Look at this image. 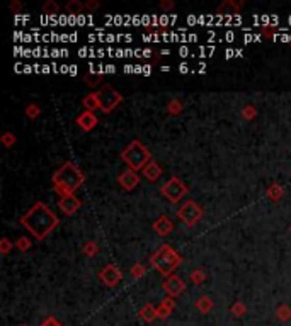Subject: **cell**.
<instances>
[{
	"label": "cell",
	"instance_id": "obj_16",
	"mask_svg": "<svg viewBox=\"0 0 291 326\" xmlns=\"http://www.w3.org/2000/svg\"><path fill=\"white\" fill-rule=\"evenodd\" d=\"M140 318L143 319V321H147V323H152L153 319L155 318H158V314H157V308L155 306H152V304H145L143 306V308L140 309Z\"/></svg>",
	"mask_w": 291,
	"mask_h": 326
},
{
	"label": "cell",
	"instance_id": "obj_11",
	"mask_svg": "<svg viewBox=\"0 0 291 326\" xmlns=\"http://www.w3.org/2000/svg\"><path fill=\"white\" fill-rule=\"evenodd\" d=\"M58 206L60 209L63 211L65 214H68V216H71L74 212L79 211L80 207V201L77 199L75 196H66V197H61L58 201Z\"/></svg>",
	"mask_w": 291,
	"mask_h": 326
},
{
	"label": "cell",
	"instance_id": "obj_33",
	"mask_svg": "<svg viewBox=\"0 0 291 326\" xmlns=\"http://www.w3.org/2000/svg\"><path fill=\"white\" fill-rule=\"evenodd\" d=\"M10 247H12V244H10L9 239L4 238V239H2V253H7L9 250H10Z\"/></svg>",
	"mask_w": 291,
	"mask_h": 326
},
{
	"label": "cell",
	"instance_id": "obj_14",
	"mask_svg": "<svg viewBox=\"0 0 291 326\" xmlns=\"http://www.w3.org/2000/svg\"><path fill=\"white\" fill-rule=\"evenodd\" d=\"M143 175L148 178V182H157L162 175V168L157 161L152 160L145 168H143Z\"/></svg>",
	"mask_w": 291,
	"mask_h": 326
},
{
	"label": "cell",
	"instance_id": "obj_2",
	"mask_svg": "<svg viewBox=\"0 0 291 326\" xmlns=\"http://www.w3.org/2000/svg\"><path fill=\"white\" fill-rule=\"evenodd\" d=\"M53 183H55L56 194H60L61 197L74 196V192L84 183V173H82L74 163L68 161L65 163L60 170L55 172Z\"/></svg>",
	"mask_w": 291,
	"mask_h": 326
},
{
	"label": "cell",
	"instance_id": "obj_45",
	"mask_svg": "<svg viewBox=\"0 0 291 326\" xmlns=\"http://www.w3.org/2000/svg\"><path fill=\"white\" fill-rule=\"evenodd\" d=\"M43 71H44V73H48V71H50V66L44 65V66H43Z\"/></svg>",
	"mask_w": 291,
	"mask_h": 326
},
{
	"label": "cell",
	"instance_id": "obj_5",
	"mask_svg": "<svg viewBox=\"0 0 291 326\" xmlns=\"http://www.w3.org/2000/svg\"><path fill=\"white\" fill-rule=\"evenodd\" d=\"M97 94V99H99V109L102 112H111L114 107L123 100V95H119L117 92L109 85H104Z\"/></svg>",
	"mask_w": 291,
	"mask_h": 326
},
{
	"label": "cell",
	"instance_id": "obj_6",
	"mask_svg": "<svg viewBox=\"0 0 291 326\" xmlns=\"http://www.w3.org/2000/svg\"><path fill=\"white\" fill-rule=\"evenodd\" d=\"M177 216L181 218V221L186 224V226L191 228V226H194V224L199 221V219H201L203 211H201V207H199L194 201H186L181 207H179Z\"/></svg>",
	"mask_w": 291,
	"mask_h": 326
},
{
	"label": "cell",
	"instance_id": "obj_34",
	"mask_svg": "<svg viewBox=\"0 0 291 326\" xmlns=\"http://www.w3.org/2000/svg\"><path fill=\"white\" fill-rule=\"evenodd\" d=\"M41 326H61V324H60V323H58V321H56V319H53V318H48V319H46L44 323L41 324Z\"/></svg>",
	"mask_w": 291,
	"mask_h": 326
},
{
	"label": "cell",
	"instance_id": "obj_38",
	"mask_svg": "<svg viewBox=\"0 0 291 326\" xmlns=\"http://www.w3.org/2000/svg\"><path fill=\"white\" fill-rule=\"evenodd\" d=\"M187 70H189V66L186 63H182L181 66H179V71H181V73H187Z\"/></svg>",
	"mask_w": 291,
	"mask_h": 326
},
{
	"label": "cell",
	"instance_id": "obj_15",
	"mask_svg": "<svg viewBox=\"0 0 291 326\" xmlns=\"http://www.w3.org/2000/svg\"><path fill=\"white\" fill-rule=\"evenodd\" d=\"M172 309H174V299L172 297H167V299H163L160 306L157 308V314H158V318H162V319H165L171 316L172 313Z\"/></svg>",
	"mask_w": 291,
	"mask_h": 326
},
{
	"label": "cell",
	"instance_id": "obj_10",
	"mask_svg": "<svg viewBox=\"0 0 291 326\" xmlns=\"http://www.w3.org/2000/svg\"><path fill=\"white\" fill-rule=\"evenodd\" d=\"M117 183L125 188V191H133L138 183H140V177H138V173L135 170H131V168H128L126 172H123L119 177H117Z\"/></svg>",
	"mask_w": 291,
	"mask_h": 326
},
{
	"label": "cell",
	"instance_id": "obj_20",
	"mask_svg": "<svg viewBox=\"0 0 291 326\" xmlns=\"http://www.w3.org/2000/svg\"><path fill=\"white\" fill-rule=\"evenodd\" d=\"M65 9L70 15H80L82 10H84V4L79 2V0H70V2L65 5Z\"/></svg>",
	"mask_w": 291,
	"mask_h": 326
},
{
	"label": "cell",
	"instance_id": "obj_35",
	"mask_svg": "<svg viewBox=\"0 0 291 326\" xmlns=\"http://www.w3.org/2000/svg\"><path fill=\"white\" fill-rule=\"evenodd\" d=\"M172 5H174V2H160V7H162L163 10L172 9Z\"/></svg>",
	"mask_w": 291,
	"mask_h": 326
},
{
	"label": "cell",
	"instance_id": "obj_24",
	"mask_svg": "<svg viewBox=\"0 0 291 326\" xmlns=\"http://www.w3.org/2000/svg\"><path fill=\"white\" fill-rule=\"evenodd\" d=\"M167 111L171 112V114H181V112H182V104L179 100H171L167 104Z\"/></svg>",
	"mask_w": 291,
	"mask_h": 326
},
{
	"label": "cell",
	"instance_id": "obj_43",
	"mask_svg": "<svg viewBox=\"0 0 291 326\" xmlns=\"http://www.w3.org/2000/svg\"><path fill=\"white\" fill-rule=\"evenodd\" d=\"M181 56H187V48H181Z\"/></svg>",
	"mask_w": 291,
	"mask_h": 326
},
{
	"label": "cell",
	"instance_id": "obj_30",
	"mask_svg": "<svg viewBox=\"0 0 291 326\" xmlns=\"http://www.w3.org/2000/svg\"><path fill=\"white\" fill-rule=\"evenodd\" d=\"M84 253L89 255V257H92V255H95V253H97V244L92 243V241L85 243V244H84Z\"/></svg>",
	"mask_w": 291,
	"mask_h": 326
},
{
	"label": "cell",
	"instance_id": "obj_42",
	"mask_svg": "<svg viewBox=\"0 0 291 326\" xmlns=\"http://www.w3.org/2000/svg\"><path fill=\"white\" fill-rule=\"evenodd\" d=\"M233 53H235L233 49H228V51H227V58H232V56H233Z\"/></svg>",
	"mask_w": 291,
	"mask_h": 326
},
{
	"label": "cell",
	"instance_id": "obj_21",
	"mask_svg": "<svg viewBox=\"0 0 291 326\" xmlns=\"http://www.w3.org/2000/svg\"><path fill=\"white\" fill-rule=\"evenodd\" d=\"M230 313H232L235 318H242V316L247 313V308H245V304L242 303H235L230 306Z\"/></svg>",
	"mask_w": 291,
	"mask_h": 326
},
{
	"label": "cell",
	"instance_id": "obj_37",
	"mask_svg": "<svg viewBox=\"0 0 291 326\" xmlns=\"http://www.w3.org/2000/svg\"><path fill=\"white\" fill-rule=\"evenodd\" d=\"M10 9L14 10V14H17V12H19V9H20V4H19V2H15V4H10Z\"/></svg>",
	"mask_w": 291,
	"mask_h": 326
},
{
	"label": "cell",
	"instance_id": "obj_4",
	"mask_svg": "<svg viewBox=\"0 0 291 326\" xmlns=\"http://www.w3.org/2000/svg\"><path fill=\"white\" fill-rule=\"evenodd\" d=\"M121 158L126 161V165L135 172L143 170V168L152 161L150 151H148L147 146L140 141H131L130 145L126 146V150L121 153Z\"/></svg>",
	"mask_w": 291,
	"mask_h": 326
},
{
	"label": "cell",
	"instance_id": "obj_27",
	"mask_svg": "<svg viewBox=\"0 0 291 326\" xmlns=\"http://www.w3.org/2000/svg\"><path fill=\"white\" fill-rule=\"evenodd\" d=\"M85 82H87V85H89V87H95V85H99V82H101V75L89 73V75L85 76Z\"/></svg>",
	"mask_w": 291,
	"mask_h": 326
},
{
	"label": "cell",
	"instance_id": "obj_12",
	"mask_svg": "<svg viewBox=\"0 0 291 326\" xmlns=\"http://www.w3.org/2000/svg\"><path fill=\"white\" fill-rule=\"evenodd\" d=\"M77 124H79L84 131H90L92 127L97 124V116L94 114V112L85 111L84 114H80L79 117H77Z\"/></svg>",
	"mask_w": 291,
	"mask_h": 326
},
{
	"label": "cell",
	"instance_id": "obj_25",
	"mask_svg": "<svg viewBox=\"0 0 291 326\" xmlns=\"http://www.w3.org/2000/svg\"><path fill=\"white\" fill-rule=\"evenodd\" d=\"M191 280L194 284H203L204 280H206V274L203 272V270H194V272L191 274Z\"/></svg>",
	"mask_w": 291,
	"mask_h": 326
},
{
	"label": "cell",
	"instance_id": "obj_8",
	"mask_svg": "<svg viewBox=\"0 0 291 326\" xmlns=\"http://www.w3.org/2000/svg\"><path fill=\"white\" fill-rule=\"evenodd\" d=\"M162 287L174 299V297H177V295H181L184 292L186 284H184V280L181 277H177V275H171V277H167V280L163 282Z\"/></svg>",
	"mask_w": 291,
	"mask_h": 326
},
{
	"label": "cell",
	"instance_id": "obj_32",
	"mask_svg": "<svg viewBox=\"0 0 291 326\" xmlns=\"http://www.w3.org/2000/svg\"><path fill=\"white\" fill-rule=\"evenodd\" d=\"M2 143L5 146H12L15 143V138H14L12 132H5V134L2 136Z\"/></svg>",
	"mask_w": 291,
	"mask_h": 326
},
{
	"label": "cell",
	"instance_id": "obj_18",
	"mask_svg": "<svg viewBox=\"0 0 291 326\" xmlns=\"http://www.w3.org/2000/svg\"><path fill=\"white\" fill-rule=\"evenodd\" d=\"M84 107L85 111L94 112L95 109H99V99H97V94H89L84 99Z\"/></svg>",
	"mask_w": 291,
	"mask_h": 326
},
{
	"label": "cell",
	"instance_id": "obj_13",
	"mask_svg": "<svg viewBox=\"0 0 291 326\" xmlns=\"http://www.w3.org/2000/svg\"><path fill=\"white\" fill-rule=\"evenodd\" d=\"M172 221L168 219L167 216H160L153 224V229L157 231V234H160V236H167V234H171L172 231Z\"/></svg>",
	"mask_w": 291,
	"mask_h": 326
},
{
	"label": "cell",
	"instance_id": "obj_29",
	"mask_svg": "<svg viewBox=\"0 0 291 326\" xmlns=\"http://www.w3.org/2000/svg\"><path fill=\"white\" fill-rule=\"evenodd\" d=\"M131 275L135 279H140V277H143V275H145V267H143V265H135V267L131 268Z\"/></svg>",
	"mask_w": 291,
	"mask_h": 326
},
{
	"label": "cell",
	"instance_id": "obj_28",
	"mask_svg": "<svg viewBox=\"0 0 291 326\" xmlns=\"http://www.w3.org/2000/svg\"><path fill=\"white\" fill-rule=\"evenodd\" d=\"M15 247H17L19 250H22V252H26V250H29V247H31V241L26 236H20L19 239H17V243H15Z\"/></svg>",
	"mask_w": 291,
	"mask_h": 326
},
{
	"label": "cell",
	"instance_id": "obj_1",
	"mask_svg": "<svg viewBox=\"0 0 291 326\" xmlns=\"http://www.w3.org/2000/svg\"><path fill=\"white\" fill-rule=\"evenodd\" d=\"M20 224L28 228V231L33 234L34 238L44 239L53 229L60 224V219L56 218L55 212H51L46 204L36 202L28 212L20 218Z\"/></svg>",
	"mask_w": 291,
	"mask_h": 326
},
{
	"label": "cell",
	"instance_id": "obj_46",
	"mask_svg": "<svg viewBox=\"0 0 291 326\" xmlns=\"http://www.w3.org/2000/svg\"><path fill=\"white\" fill-rule=\"evenodd\" d=\"M20 326H26V324H20Z\"/></svg>",
	"mask_w": 291,
	"mask_h": 326
},
{
	"label": "cell",
	"instance_id": "obj_22",
	"mask_svg": "<svg viewBox=\"0 0 291 326\" xmlns=\"http://www.w3.org/2000/svg\"><path fill=\"white\" fill-rule=\"evenodd\" d=\"M43 14H46V15H56V14H58V5H56L53 0H48V2L43 5Z\"/></svg>",
	"mask_w": 291,
	"mask_h": 326
},
{
	"label": "cell",
	"instance_id": "obj_41",
	"mask_svg": "<svg viewBox=\"0 0 291 326\" xmlns=\"http://www.w3.org/2000/svg\"><path fill=\"white\" fill-rule=\"evenodd\" d=\"M68 73H70V75H75V73H77V66H70V68H68Z\"/></svg>",
	"mask_w": 291,
	"mask_h": 326
},
{
	"label": "cell",
	"instance_id": "obj_7",
	"mask_svg": "<svg viewBox=\"0 0 291 326\" xmlns=\"http://www.w3.org/2000/svg\"><path fill=\"white\" fill-rule=\"evenodd\" d=\"M160 192H162V196H165L172 204H177L187 194V187L184 185L177 177H172L165 185H162Z\"/></svg>",
	"mask_w": 291,
	"mask_h": 326
},
{
	"label": "cell",
	"instance_id": "obj_39",
	"mask_svg": "<svg viewBox=\"0 0 291 326\" xmlns=\"http://www.w3.org/2000/svg\"><path fill=\"white\" fill-rule=\"evenodd\" d=\"M104 68H106V71H107V73H114V71H116L114 65H107V66H104Z\"/></svg>",
	"mask_w": 291,
	"mask_h": 326
},
{
	"label": "cell",
	"instance_id": "obj_9",
	"mask_svg": "<svg viewBox=\"0 0 291 326\" xmlns=\"http://www.w3.org/2000/svg\"><path fill=\"white\" fill-rule=\"evenodd\" d=\"M99 277H101V280H102V282H104L106 285H109V287H112V285H116L117 282H119L123 275H121V272H119V268L114 267V265H106V267L101 270Z\"/></svg>",
	"mask_w": 291,
	"mask_h": 326
},
{
	"label": "cell",
	"instance_id": "obj_23",
	"mask_svg": "<svg viewBox=\"0 0 291 326\" xmlns=\"http://www.w3.org/2000/svg\"><path fill=\"white\" fill-rule=\"evenodd\" d=\"M268 196H269V199H273V201H279L281 199V196H283V188H281L279 185H271L269 187V191H268Z\"/></svg>",
	"mask_w": 291,
	"mask_h": 326
},
{
	"label": "cell",
	"instance_id": "obj_31",
	"mask_svg": "<svg viewBox=\"0 0 291 326\" xmlns=\"http://www.w3.org/2000/svg\"><path fill=\"white\" fill-rule=\"evenodd\" d=\"M242 116L245 117V119H252V117L255 116V107H254V105H247V107H244Z\"/></svg>",
	"mask_w": 291,
	"mask_h": 326
},
{
	"label": "cell",
	"instance_id": "obj_40",
	"mask_svg": "<svg viewBox=\"0 0 291 326\" xmlns=\"http://www.w3.org/2000/svg\"><path fill=\"white\" fill-rule=\"evenodd\" d=\"M150 73H152L150 66H143V75H150Z\"/></svg>",
	"mask_w": 291,
	"mask_h": 326
},
{
	"label": "cell",
	"instance_id": "obj_36",
	"mask_svg": "<svg viewBox=\"0 0 291 326\" xmlns=\"http://www.w3.org/2000/svg\"><path fill=\"white\" fill-rule=\"evenodd\" d=\"M97 7H99V2H94V0L87 4V9H90V10H94V9H97Z\"/></svg>",
	"mask_w": 291,
	"mask_h": 326
},
{
	"label": "cell",
	"instance_id": "obj_44",
	"mask_svg": "<svg viewBox=\"0 0 291 326\" xmlns=\"http://www.w3.org/2000/svg\"><path fill=\"white\" fill-rule=\"evenodd\" d=\"M152 55V51H148V49H143V56H147V58H148V56H150Z\"/></svg>",
	"mask_w": 291,
	"mask_h": 326
},
{
	"label": "cell",
	"instance_id": "obj_26",
	"mask_svg": "<svg viewBox=\"0 0 291 326\" xmlns=\"http://www.w3.org/2000/svg\"><path fill=\"white\" fill-rule=\"evenodd\" d=\"M41 114V109L36 104H31L28 105V109H26V116L31 117V119H34V117H38Z\"/></svg>",
	"mask_w": 291,
	"mask_h": 326
},
{
	"label": "cell",
	"instance_id": "obj_47",
	"mask_svg": "<svg viewBox=\"0 0 291 326\" xmlns=\"http://www.w3.org/2000/svg\"><path fill=\"white\" fill-rule=\"evenodd\" d=\"M289 229H291V228H289Z\"/></svg>",
	"mask_w": 291,
	"mask_h": 326
},
{
	"label": "cell",
	"instance_id": "obj_19",
	"mask_svg": "<svg viewBox=\"0 0 291 326\" xmlns=\"http://www.w3.org/2000/svg\"><path fill=\"white\" fill-rule=\"evenodd\" d=\"M276 318L279 321H289L291 319V306L288 304H281L276 309Z\"/></svg>",
	"mask_w": 291,
	"mask_h": 326
},
{
	"label": "cell",
	"instance_id": "obj_3",
	"mask_svg": "<svg viewBox=\"0 0 291 326\" xmlns=\"http://www.w3.org/2000/svg\"><path fill=\"white\" fill-rule=\"evenodd\" d=\"M181 262L182 260L179 257V253L174 252L168 244H162L152 257V265L163 275V277H171L174 270L181 265Z\"/></svg>",
	"mask_w": 291,
	"mask_h": 326
},
{
	"label": "cell",
	"instance_id": "obj_17",
	"mask_svg": "<svg viewBox=\"0 0 291 326\" xmlns=\"http://www.w3.org/2000/svg\"><path fill=\"white\" fill-rule=\"evenodd\" d=\"M196 308H198L199 313L206 314V313H209V311L213 309V301L209 299L208 295H203V297H199V299H198Z\"/></svg>",
	"mask_w": 291,
	"mask_h": 326
}]
</instances>
